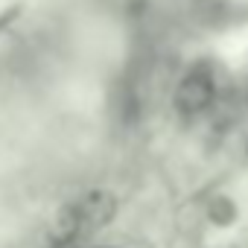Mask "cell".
<instances>
[{
  "label": "cell",
  "mask_w": 248,
  "mask_h": 248,
  "mask_svg": "<svg viewBox=\"0 0 248 248\" xmlns=\"http://www.w3.org/2000/svg\"><path fill=\"white\" fill-rule=\"evenodd\" d=\"M216 96V85H213V76L204 73V70H190L178 88H175V108L187 117L193 114H202Z\"/></svg>",
  "instance_id": "obj_1"
}]
</instances>
